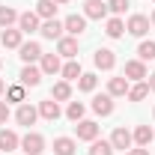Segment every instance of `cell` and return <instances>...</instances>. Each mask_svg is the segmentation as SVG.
<instances>
[{"instance_id": "6da1fadb", "label": "cell", "mask_w": 155, "mask_h": 155, "mask_svg": "<svg viewBox=\"0 0 155 155\" xmlns=\"http://www.w3.org/2000/svg\"><path fill=\"white\" fill-rule=\"evenodd\" d=\"M125 30H128L131 36L143 39L146 33H149V18H146V15H131V18H128V24H125Z\"/></svg>"}, {"instance_id": "7a4b0ae2", "label": "cell", "mask_w": 155, "mask_h": 155, "mask_svg": "<svg viewBox=\"0 0 155 155\" xmlns=\"http://www.w3.org/2000/svg\"><path fill=\"white\" fill-rule=\"evenodd\" d=\"M21 146H24V152H27V155H39L42 149H45V137L36 134V131H27L24 140H21Z\"/></svg>"}, {"instance_id": "3957f363", "label": "cell", "mask_w": 155, "mask_h": 155, "mask_svg": "<svg viewBox=\"0 0 155 155\" xmlns=\"http://www.w3.org/2000/svg\"><path fill=\"white\" fill-rule=\"evenodd\" d=\"M93 63H96V69H101V72H110V69L116 66V57H114L110 48H98L96 57H93Z\"/></svg>"}, {"instance_id": "277c9868", "label": "cell", "mask_w": 155, "mask_h": 155, "mask_svg": "<svg viewBox=\"0 0 155 155\" xmlns=\"http://www.w3.org/2000/svg\"><path fill=\"white\" fill-rule=\"evenodd\" d=\"M57 54H60V57L75 60V57H78V39H75V36H63V39H57Z\"/></svg>"}, {"instance_id": "5b68a950", "label": "cell", "mask_w": 155, "mask_h": 155, "mask_svg": "<svg viewBox=\"0 0 155 155\" xmlns=\"http://www.w3.org/2000/svg\"><path fill=\"white\" fill-rule=\"evenodd\" d=\"M75 131H78V140H96L98 137V125L93 119H81L75 125Z\"/></svg>"}, {"instance_id": "8992f818", "label": "cell", "mask_w": 155, "mask_h": 155, "mask_svg": "<svg viewBox=\"0 0 155 155\" xmlns=\"http://www.w3.org/2000/svg\"><path fill=\"white\" fill-rule=\"evenodd\" d=\"M18 51H21L18 57L24 60L27 66H30V63H36V60H42V45H39V42H27V45H21Z\"/></svg>"}, {"instance_id": "52a82bcc", "label": "cell", "mask_w": 155, "mask_h": 155, "mask_svg": "<svg viewBox=\"0 0 155 155\" xmlns=\"http://www.w3.org/2000/svg\"><path fill=\"white\" fill-rule=\"evenodd\" d=\"M15 119H18V125H27V128H30V125L39 119V107H33V104H21L18 114H15Z\"/></svg>"}, {"instance_id": "ba28073f", "label": "cell", "mask_w": 155, "mask_h": 155, "mask_svg": "<svg viewBox=\"0 0 155 155\" xmlns=\"http://www.w3.org/2000/svg\"><path fill=\"white\" fill-rule=\"evenodd\" d=\"M39 116H42V119H48V122L60 119V104L54 101V98H45V101H39Z\"/></svg>"}, {"instance_id": "9c48e42d", "label": "cell", "mask_w": 155, "mask_h": 155, "mask_svg": "<svg viewBox=\"0 0 155 155\" xmlns=\"http://www.w3.org/2000/svg\"><path fill=\"white\" fill-rule=\"evenodd\" d=\"M131 143H134V137H131V131H125V128H116L114 134H110V146L114 149H131Z\"/></svg>"}, {"instance_id": "30bf717a", "label": "cell", "mask_w": 155, "mask_h": 155, "mask_svg": "<svg viewBox=\"0 0 155 155\" xmlns=\"http://www.w3.org/2000/svg\"><path fill=\"white\" fill-rule=\"evenodd\" d=\"M63 30H66V27H63L57 18H48L42 27H39V33H42L45 39H63Z\"/></svg>"}, {"instance_id": "8fae6325", "label": "cell", "mask_w": 155, "mask_h": 155, "mask_svg": "<svg viewBox=\"0 0 155 155\" xmlns=\"http://www.w3.org/2000/svg\"><path fill=\"white\" fill-rule=\"evenodd\" d=\"M93 110H96L98 116H110L114 114V96H107V93H104V96H96L93 98Z\"/></svg>"}, {"instance_id": "7c38bea8", "label": "cell", "mask_w": 155, "mask_h": 155, "mask_svg": "<svg viewBox=\"0 0 155 155\" xmlns=\"http://www.w3.org/2000/svg\"><path fill=\"white\" fill-rule=\"evenodd\" d=\"M104 15H107V3H101V0L84 3V18H104Z\"/></svg>"}, {"instance_id": "4fadbf2b", "label": "cell", "mask_w": 155, "mask_h": 155, "mask_svg": "<svg viewBox=\"0 0 155 155\" xmlns=\"http://www.w3.org/2000/svg\"><path fill=\"white\" fill-rule=\"evenodd\" d=\"M18 134L15 131H9V128H0V152H15L18 149Z\"/></svg>"}, {"instance_id": "5bb4252c", "label": "cell", "mask_w": 155, "mask_h": 155, "mask_svg": "<svg viewBox=\"0 0 155 155\" xmlns=\"http://www.w3.org/2000/svg\"><path fill=\"white\" fill-rule=\"evenodd\" d=\"M18 30H21V33H36V30H39V15H36V12H24V15H18Z\"/></svg>"}, {"instance_id": "9a60e30c", "label": "cell", "mask_w": 155, "mask_h": 155, "mask_svg": "<svg viewBox=\"0 0 155 155\" xmlns=\"http://www.w3.org/2000/svg\"><path fill=\"white\" fill-rule=\"evenodd\" d=\"M39 81H42V69H36V66H24L21 69V84L24 87H39Z\"/></svg>"}, {"instance_id": "2e32d148", "label": "cell", "mask_w": 155, "mask_h": 155, "mask_svg": "<svg viewBox=\"0 0 155 155\" xmlns=\"http://www.w3.org/2000/svg\"><path fill=\"white\" fill-rule=\"evenodd\" d=\"M63 27H66L72 36H81V33L87 30V18H84V15H69V18L63 21Z\"/></svg>"}, {"instance_id": "e0dca14e", "label": "cell", "mask_w": 155, "mask_h": 155, "mask_svg": "<svg viewBox=\"0 0 155 155\" xmlns=\"http://www.w3.org/2000/svg\"><path fill=\"white\" fill-rule=\"evenodd\" d=\"M125 78H131V81H143V78H146V66H143V60H128V63H125Z\"/></svg>"}, {"instance_id": "ac0fdd59", "label": "cell", "mask_w": 155, "mask_h": 155, "mask_svg": "<svg viewBox=\"0 0 155 155\" xmlns=\"http://www.w3.org/2000/svg\"><path fill=\"white\" fill-rule=\"evenodd\" d=\"M60 69V57L57 54H42V75H57Z\"/></svg>"}, {"instance_id": "d6986e66", "label": "cell", "mask_w": 155, "mask_h": 155, "mask_svg": "<svg viewBox=\"0 0 155 155\" xmlns=\"http://www.w3.org/2000/svg\"><path fill=\"white\" fill-rule=\"evenodd\" d=\"M107 96H128V78H110Z\"/></svg>"}, {"instance_id": "ffe728a7", "label": "cell", "mask_w": 155, "mask_h": 155, "mask_svg": "<svg viewBox=\"0 0 155 155\" xmlns=\"http://www.w3.org/2000/svg\"><path fill=\"white\" fill-rule=\"evenodd\" d=\"M0 42H3V48H21V30L6 27V30H3V36H0Z\"/></svg>"}, {"instance_id": "44dd1931", "label": "cell", "mask_w": 155, "mask_h": 155, "mask_svg": "<svg viewBox=\"0 0 155 155\" xmlns=\"http://www.w3.org/2000/svg\"><path fill=\"white\" fill-rule=\"evenodd\" d=\"M54 155H75V140L72 137H57L54 140Z\"/></svg>"}, {"instance_id": "7402d4cb", "label": "cell", "mask_w": 155, "mask_h": 155, "mask_svg": "<svg viewBox=\"0 0 155 155\" xmlns=\"http://www.w3.org/2000/svg\"><path fill=\"white\" fill-rule=\"evenodd\" d=\"M131 137H134V143H137V146H149L155 134H152V128H149V125H137Z\"/></svg>"}, {"instance_id": "603a6c76", "label": "cell", "mask_w": 155, "mask_h": 155, "mask_svg": "<svg viewBox=\"0 0 155 155\" xmlns=\"http://www.w3.org/2000/svg\"><path fill=\"white\" fill-rule=\"evenodd\" d=\"M54 12H57V3H54V0H39L36 3V15L39 18H54Z\"/></svg>"}, {"instance_id": "cb8c5ba5", "label": "cell", "mask_w": 155, "mask_h": 155, "mask_svg": "<svg viewBox=\"0 0 155 155\" xmlns=\"http://www.w3.org/2000/svg\"><path fill=\"white\" fill-rule=\"evenodd\" d=\"M69 96H72V87H69V81H60V84H54V90H51V98H54V101H66Z\"/></svg>"}, {"instance_id": "d4e9b609", "label": "cell", "mask_w": 155, "mask_h": 155, "mask_svg": "<svg viewBox=\"0 0 155 155\" xmlns=\"http://www.w3.org/2000/svg\"><path fill=\"white\" fill-rule=\"evenodd\" d=\"M15 21H18V12H15L12 6H0V27H3V30L12 27Z\"/></svg>"}, {"instance_id": "484cf974", "label": "cell", "mask_w": 155, "mask_h": 155, "mask_svg": "<svg viewBox=\"0 0 155 155\" xmlns=\"http://www.w3.org/2000/svg\"><path fill=\"white\" fill-rule=\"evenodd\" d=\"M60 72H63V78H66V81H78V78L84 75V72H81V63H75V60H69Z\"/></svg>"}, {"instance_id": "4316f807", "label": "cell", "mask_w": 155, "mask_h": 155, "mask_svg": "<svg viewBox=\"0 0 155 155\" xmlns=\"http://www.w3.org/2000/svg\"><path fill=\"white\" fill-rule=\"evenodd\" d=\"M146 93H149V84H146V81H140V84H134V87H128V98H131V101H143Z\"/></svg>"}, {"instance_id": "83f0119b", "label": "cell", "mask_w": 155, "mask_h": 155, "mask_svg": "<svg viewBox=\"0 0 155 155\" xmlns=\"http://www.w3.org/2000/svg\"><path fill=\"white\" fill-rule=\"evenodd\" d=\"M104 33H107L110 39H119L122 33H125V24H122L119 18H110V21H107V27H104Z\"/></svg>"}, {"instance_id": "f1b7e54d", "label": "cell", "mask_w": 155, "mask_h": 155, "mask_svg": "<svg viewBox=\"0 0 155 155\" xmlns=\"http://www.w3.org/2000/svg\"><path fill=\"white\" fill-rule=\"evenodd\" d=\"M90 155H114L110 140H93V149H90Z\"/></svg>"}, {"instance_id": "f546056e", "label": "cell", "mask_w": 155, "mask_h": 155, "mask_svg": "<svg viewBox=\"0 0 155 155\" xmlns=\"http://www.w3.org/2000/svg\"><path fill=\"white\" fill-rule=\"evenodd\" d=\"M96 84H98V78H96V75H90V72L78 78V87H81L84 93H93V90H96Z\"/></svg>"}, {"instance_id": "4dcf8cb0", "label": "cell", "mask_w": 155, "mask_h": 155, "mask_svg": "<svg viewBox=\"0 0 155 155\" xmlns=\"http://www.w3.org/2000/svg\"><path fill=\"white\" fill-rule=\"evenodd\" d=\"M66 116H69L72 122H81V119H84V104H81V101H72V104L66 107Z\"/></svg>"}, {"instance_id": "1f68e13d", "label": "cell", "mask_w": 155, "mask_h": 155, "mask_svg": "<svg viewBox=\"0 0 155 155\" xmlns=\"http://www.w3.org/2000/svg\"><path fill=\"white\" fill-rule=\"evenodd\" d=\"M137 54H140V60H155V42H140Z\"/></svg>"}, {"instance_id": "d6a6232c", "label": "cell", "mask_w": 155, "mask_h": 155, "mask_svg": "<svg viewBox=\"0 0 155 155\" xmlns=\"http://www.w3.org/2000/svg\"><path fill=\"white\" fill-rule=\"evenodd\" d=\"M107 9L116 12V15H122V12L128 9V0H110V3H107Z\"/></svg>"}, {"instance_id": "836d02e7", "label": "cell", "mask_w": 155, "mask_h": 155, "mask_svg": "<svg viewBox=\"0 0 155 155\" xmlns=\"http://www.w3.org/2000/svg\"><path fill=\"white\" fill-rule=\"evenodd\" d=\"M6 96H9V101H24V87H12Z\"/></svg>"}, {"instance_id": "e575fe53", "label": "cell", "mask_w": 155, "mask_h": 155, "mask_svg": "<svg viewBox=\"0 0 155 155\" xmlns=\"http://www.w3.org/2000/svg\"><path fill=\"white\" fill-rule=\"evenodd\" d=\"M6 119H9V107L6 101H0V125H6Z\"/></svg>"}, {"instance_id": "d590c367", "label": "cell", "mask_w": 155, "mask_h": 155, "mask_svg": "<svg viewBox=\"0 0 155 155\" xmlns=\"http://www.w3.org/2000/svg\"><path fill=\"white\" fill-rule=\"evenodd\" d=\"M128 155H149V149H146V146H137V149H131Z\"/></svg>"}, {"instance_id": "8d00e7d4", "label": "cell", "mask_w": 155, "mask_h": 155, "mask_svg": "<svg viewBox=\"0 0 155 155\" xmlns=\"http://www.w3.org/2000/svg\"><path fill=\"white\" fill-rule=\"evenodd\" d=\"M149 90H155V75H149Z\"/></svg>"}, {"instance_id": "74e56055", "label": "cell", "mask_w": 155, "mask_h": 155, "mask_svg": "<svg viewBox=\"0 0 155 155\" xmlns=\"http://www.w3.org/2000/svg\"><path fill=\"white\" fill-rule=\"evenodd\" d=\"M54 3H57V6H60V3H69V0H54Z\"/></svg>"}, {"instance_id": "f35d334b", "label": "cell", "mask_w": 155, "mask_h": 155, "mask_svg": "<svg viewBox=\"0 0 155 155\" xmlns=\"http://www.w3.org/2000/svg\"><path fill=\"white\" fill-rule=\"evenodd\" d=\"M149 21H152V24H155V12H152V18H149Z\"/></svg>"}, {"instance_id": "ab89813d", "label": "cell", "mask_w": 155, "mask_h": 155, "mask_svg": "<svg viewBox=\"0 0 155 155\" xmlns=\"http://www.w3.org/2000/svg\"><path fill=\"white\" fill-rule=\"evenodd\" d=\"M0 93H3V81H0Z\"/></svg>"}, {"instance_id": "60d3db41", "label": "cell", "mask_w": 155, "mask_h": 155, "mask_svg": "<svg viewBox=\"0 0 155 155\" xmlns=\"http://www.w3.org/2000/svg\"><path fill=\"white\" fill-rule=\"evenodd\" d=\"M152 116H155V107H152Z\"/></svg>"}, {"instance_id": "b9f144b4", "label": "cell", "mask_w": 155, "mask_h": 155, "mask_svg": "<svg viewBox=\"0 0 155 155\" xmlns=\"http://www.w3.org/2000/svg\"><path fill=\"white\" fill-rule=\"evenodd\" d=\"M0 66H3V60H0Z\"/></svg>"}, {"instance_id": "7bdbcfd3", "label": "cell", "mask_w": 155, "mask_h": 155, "mask_svg": "<svg viewBox=\"0 0 155 155\" xmlns=\"http://www.w3.org/2000/svg\"><path fill=\"white\" fill-rule=\"evenodd\" d=\"M0 155H3V152H0Z\"/></svg>"}]
</instances>
